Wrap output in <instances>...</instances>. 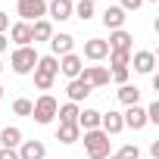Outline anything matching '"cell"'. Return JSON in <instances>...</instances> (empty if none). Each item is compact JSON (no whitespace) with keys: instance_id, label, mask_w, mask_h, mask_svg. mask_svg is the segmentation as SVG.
<instances>
[{"instance_id":"6da1fadb","label":"cell","mask_w":159,"mask_h":159,"mask_svg":"<svg viewBox=\"0 0 159 159\" xmlns=\"http://www.w3.org/2000/svg\"><path fill=\"white\" fill-rule=\"evenodd\" d=\"M109 147H112V140H109L106 131H100V128L84 131V153H88L91 159H106V156H109Z\"/></svg>"},{"instance_id":"7a4b0ae2","label":"cell","mask_w":159,"mask_h":159,"mask_svg":"<svg viewBox=\"0 0 159 159\" xmlns=\"http://www.w3.org/2000/svg\"><path fill=\"white\" fill-rule=\"evenodd\" d=\"M56 109H59L56 97H50V94H41V97L31 103V119H34L38 125H50V122L56 119Z\"/></svg>"},{"instance_id":"3957f363","label":"cell","mask_w":159,"mask_h":159,"mask_svg":"<svg viewBox=\"0 0 159 159\" xmlns=\"http://www.w3.org/2000/svg\"><path fill=\"white\" fill-rule=\"evenodd\" d=\"M10 66H13L16 75L34 72V66H38V50H34V47H16L13 56H10Z\"/></svg>"},{"instance_id":"277c9868","label":"cell","mask_w":159,"mask_h":159,"mask_svg":"<svg viewBox=\"0 0 159 159\" xmlns=\"http://www.w3.org/2000/svg\"><path fill=\"white\" fill-rule=\"evenodd\" d=\"M16 13H19V22H38L47 16V0H19L16 3Z\"/></svg>"},{"instance_id":"5b68a950","label":"cell","mask_w":159,"mask_h":159,"mask_svg":"<svg viewBox=\"0 0 159 159\" xmlns=\"http://www.w3.org/2000/svg\"><path fill=\"white\" fill-rule=\"evenodd\" d=\"M78 78H81L84 84H91V88H106L109 84V69L106 66H84Z\"/></svg>"},{"instance_id":"8992f818","label":"cell","mask_w":159,"mask_h":159,"mask_svg":"<svg viewBox=\"0 0 159 159\" xmlns=\"http://www.w3.org/2000/svg\"><path fill=\"white\" fill-rule=\"evenodd\" d=\"M81 69H84V59L78 56V53H66V56L59 59V72H62V75L69 78V81L81 75Z\"/></svg>"},{"instance_id":"52a82bcc","label":"cell","mask_w":159,"mask_h":159,"mask_svg":"<svg viewBox=\"0 0 159 159\" xmlns=\"http://www.w3.org/2000/svg\"><path fill=\"white\" fill-rule=\"evenodd\" d=\"M122 125L131 128V131H140V128L147 125V112H143V106H128V112H122Z\"/></svg>"},{"instance_id":"ba28073f","label":"cell","mask_w":159,"mask_h":159,"mask_svg":"<svg viewBox=\"0 0 159 159\" xmlns=\"http://www.w3.org/2000/svg\"><path fill=\"white\" fill-rule=\"evenodd\" d=\"M72 0H50L47 3V16L50 19H56V22H66V19H72Z\"/></svg>"},{"instance_id":"9c48e42d","label":"cell","mask_w":159,"mask_h":159,"mask_svg":"<svg viewBox=\"0 0 159 159\" xmlns=\"http://www.w3.org/2000/svg\"><path fill=\"white\" fill-rule=\"evenodd\" d=\"M66 91H69V103H81V100H88V97L94 94V88H91V84H84L81 78H72Z\"/></svg>"},{"instance_id":"30bf717a","label":"cell","mask_w":159,"mask_h":159,"mask_svg":"<svg viewBox=\"0 0 159 159\" xmlns=\"http://www.w3.org/2000/svg\"><path fill=\"white\" fill-rule=\"evenodd\" d=\"M84 56L88 59H106L109 56V44L103 41V38H91V41H84Z\"/></svg>"},{"instance_id":"8fae6325","label":"cell","mask_w":159,"mask_h":159,"mask_svg":"<svg viewBox=\"0 0 159 159\" xmlns=\"http://www.w3.org/2000/svg\"><path fill=\"white\" fill-rule=\"evenodd\" d=\"M153 69H156V53H153V50H137V53H134V72L153 75Z\"/></svg>"},{"instance_id":"7c38bea8","label":"cell","mask_w":159,"mask_h":159,"mask_svg":"<svg viewBox=\"0 0 159 159\" xmlns=\"http://www.w3.org/2000/svg\"><path fill=\"white\" fill-rule=\"evenodd\" d=\"M19 159H47V147L41 143V140H25V143H19Z\"/></svg>"},{"instance_id":"4fadbf2b","label":"cell","mask_w":159,"mask_h":159,"mask_svg":"<svg viewBox=\"0 0 159 159\" xmlns=\"http://www.w3.org/2000/svg\"><path fill=\"white\" fill-rule=\"evenodd\" d=\"M10 38H13L16 47H31V25H28V22L10 25Z\"/></svg>"},{"instance_id":"5bb4252c","label":"cell","mask_w":159,"mask_h":159,"mask_svg":"<svg viewBox=\"0 0 159 159\" xmlns=\"http://www.w3.org/2000/svg\"><path fill=\"white\" fill-rule=\"evenodd\" d=\"M34 75H44V78H56V75H59V59H56L53 53H50V56H38Z\"/></svg>"},{"instance_id":"9a60e30c","label":"cell","mask_w":159,"mask_h":159,"mask_svg":"<svg viewBox=\"0 0 159 159\" xmlns=\"http://www.w3.org/2000/svg\"><path fill=\"white\" fill-rule=\"evenodd\" d=\"M103 25H106L109 31H119V28L125 25V10H122V7H106V10H103Z\"/></svg>"},{"instance_id":"2e32d148","label":"cell","mask_w":159,"mask_h":159,"mask_svg":"<svg viewBox=\"0 0 159 159\" xmlns=\"http://www.w3.org/2000/svg\"><path fill=\"white\" fill-rule=\"evenodd\" d=\"M72 47H75V38H72V34H53V38H50V50H53L56 59L66 56V53H72Z\"/></svg>"},{"instance_id":"e0dca14e","label":"cell","mask_w":159,"mask_h":159,"mask_svg":"<svg viewBox=\"0 0 159 159\" xmlns=\"http://www.w3.org/2000/svg\"><path fill=\"white\" fill-rule=\"evenodd\" d=\"M122 128H125V125H122V112L109 109V112L100 116V131H106V134H119Z\"/></svg>"},{"instance_id":"ac0fdd59","label":"cell","mask_w":159,"mask_h":159,"mask_svg":"<svg viewBox=\"0 0 159 159\" xmlns=\"http://www.w3.org/2000/svg\"><path fill=\"white\" fill-rule=\"evenodd\" d=\"M100 116L103 112H97V109H78V128L81 131H94V128H100Z\"/></svg>"},{"instance_id":"d6986e66","label":"cell","mask_w":159,"mask_h":159,"mask_svg":"<svg viewBox=\"0 0 159 159\" xmlns=\"http://www.w3.org/2000/svg\"><path fill=\"white\" fill-rule=\"evenodd\" d=\"M22 143V131L16 125H7L3 131H0V147H7V150H16Z\"/></svg>"},{"instance_id":"ffe728a7","label":"cell","mask_w":159,"mask_h":159,"mask_svg":"<svg viewBox=\"0 0 159 159\" xmlns=\"http://www.w3.org/2000/svg\"><path fill=\"white\" fill-rule=\"evenodd\" d=\"M53 38V25L47 22V19H38V22H31V41L38 44V41H50Z\"/></svg>"},{"instance_id":"44dd1931","label":"cell","mask_w":159,"mask_h":159,"mask_svg":"<svg viewBox=\"0 0 159 159\" xmlns=\"http://www.w3.org/2000/svg\"><path fill=\"white\" fill-rule=\"evenodd\" d=\"M131 41H134V38H131L125 28H119V31H112V34H109V41H106V44H109V50H131Z\"/></svg>"},{"instance_id":"7402d4cb","label":"cell","mask_w":159,"mask_h":159,"mask_svg":"<svg viewBox=\"0 0 159 159\" xmlns=\"http://www.w3.org/2000/svg\"><path fill=\"white\" fill-rule=\"evenodd\" d=\"M119 100H122L125 106H140V88L122 84V88H119Z\"/></svg>"},{"instance_id":"603a6c76","label":"cell","mask_w":159,"mask_h":159,"mask_svg":"<svg viewBox=\"0 0 159 159\" xmlns=\"http://www.w3.org/2000/svg\"><path fill=\"white\" fill-rule=\"evenodd\" d=\"M56 116H59V125H75L78 122V103H62L56 109Z\"/></svg>"},{"instance_id":"cb8c5ba5","label":"cell","mask_w":159,"mask_h":159,"mask_svg":"<svg viewBox=\"0 0 159 159\" xmlns=\"http://www.w3.org/2000/svg\"><path fill=\"white\" fill-rule=\"evenodd\" d=\"M78 137H81V128H78V125H59V131H56L59 143H75Z\"/></svg>"},{"instance_id":"d4e9b609","label":"cell","mask_w":159,"mask_h":159,"mask_svg":"<svg viewBox=\"0 0 159 159\" xmlns=\"http://www.w3.org/2000/svg\"><path fill=\"white\" fill-rule=\"evenodd\" d=\"M72 16H78L81 22H88L94 16V0H78V3L72 7Z\"/></svg>"},{"instance_id":"484cf974","label":"cell","mask_w":159,"mask_h":159,"mask_svg":"<svg viewBox=\"0 0 159 159\" xmlns=\"http://www.w3.org/2000/svg\"><path fill=\"white\" fill-rule=\"evenodd\" d=\"M109 62H112V69H128L131 66V50H109Z\"/></svg>"},{"instance_id":"4316f807","label":"cell","mask_w":159,"mask_h":159,"mask_svg":"<svg viewBox=\"0 0 159 159\" xmlns=\"http://www.w3.org/2000/svg\"><path fill=\"white\" fill-rule=\"evenodd\" d=\"M116 159H140V150H137V143H125V147L116 153Z\"/></svg>"},{"instance_id":"83f0119b","label":"cell","mask_w":159,"mask_h":159,"mask_svg":"<svg viewBox=\"0 0 159 159\" xmlns=\"http://www.w3.org/2000/svg\"><path fill=\"white\" fill-rule=\"evenodd\" d=\"M13 112H16V116H31V100L19 97V100L13 103Z\"/></svg>"},{"instance_id":"f1b7e54d","label":"cell","mask_w":159,"mask_h":159,"mask_svg":"<svg viewBox=\"0 0 159 159\" xmlns=\"http://www.w3.org/2000/svg\"><path fill=\"white\" fill-rule=\"evenodd\" d=\"M143 112H147V122H153V125H159V100H153V103H150V106H147Z\"/></svg>"},{"instance_id":"f546056e","label":"cell","mask_w":159,"mask_h":159,"mask_svg":"<svg viewBox=\"0 0 159 159\" xmlns=\"http://www.w3.org/2000/svg\"><path fill=\"white\" fill-rule=\"evenodd\" d=\"M112 78L119 84H128V69H112Z\"/></svg>"},{"instance_id":"4dcf8cb0","label":"cell","mask_w":159,"mask_h":159,"mask_svg":"<svg viewBox=\"0 0 159 159\" xmlns=\"http://www.w3.org/2000/svg\"><path fill=\"white\" fill-rule=\"evenodd\" d=\"M7 31H10V16L0 10V34H7Z\"/></svg>"},{"instance_id":"1f68e13d","label":"cell","mask_w":159,"mask_h":159,"mask_svg":"<svg viewBox=\"0 0 159 159\" xmlns=\"http://www.w3.org/2000/svg\"><path fill=\"white\" fill-rule=\"evenodd\" d=\"M143 0H122V10H140Z\"/></svg>"},{"instance_id":"d6a6232c","label":"cell","mask_w":159,"mask_h":159,"mask_svg":"<svg viewBox=\"0 0 159 159\" xmlns=\"http://www.w3.org/2000/svg\"><path fill=\"white\" fill-rule=\"evenodd\" d=\"M0 159H19L16 150H7V147H0Z\"/></svg>"},{"instance_id":"836d02e7","label":"cell","mask_w":159,"mask_h":159,"mask_svg":"<svg viewBox=\"0 0 159 159\" xmlns=\"http://www.w3.org/2000/svg\"><path fill=\"white\" fill-rule=\"evenodd\" d=\"M7 47H10V41H7V34H0V53H3Z\"/></svg>"},{"instance_id":"e575fe53","label":"cell","mask_w":159,"mask_h":159,"mask_svg":"<svg viewBox=\"0 0 159 159\" xmlns=\"http://www.w3.org/2000/svg\"><path fill=\"white\" fill-rule=\"evenodd\" d=\"M143 3H156V0H143Z\"/></svg>"},{"instance_id":"d590c367","label":"cell","mask_w":159,"mask_h":159,"mask_svg":"<svg viewBox=\"0 0 159 159\" xmlns=\"http://www.w3.org/2000/svg\"><path fill=\"white\" fill-rule=\"evenodd\" d=\"M0 72H3V62H0Z\"/></svg>"},{"instance_id":"8d00e7d4","label":"cell","mask_w":159,"mask_h":159,"mask_svg":"<svg viewBox=\"0 0 159 159\" xmlns=\"http://www.w3.org/2000/svg\"><path fill=\"white\" fill-rule=\"evenodd\" d=\"M0 97H3V88H0Z\"/></svg>"},{"instance_id":"74e56055","label":"cell","mask_w":159,"mask_h":159,"mask_svg":"<svg viewBox=\"0 0 159 159\" xmlns=\"http://www.w3.org/2000/svg\"><path fill=\"white\" fill-rule=\"evenodd\" d=\"M106 159H116V156H106Z\"/></svg>"}]
</instances>
